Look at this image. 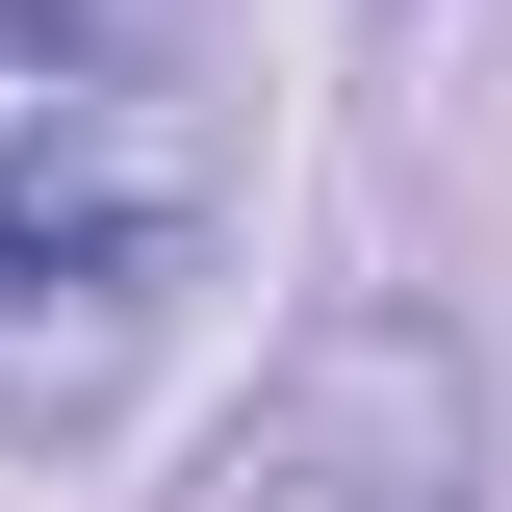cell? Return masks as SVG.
Masks as SVG:
<instances>
[{"mask_svg":"<svg viewBox=\"0 0 512 512\" xmlns=\"http://www.w3.org/2000/svg\"><path fill=\"white\" fill-rule=\"evenodd\" d=\"M205 512H461V359L410 308L308 333V359L256 384V436L205 461Z\"/></svg>","mask_w":512,"mask_h":512,"instance_id":"2","label":"cell"},{"mask_svg":"<svg viewBox=\"0 0 512 512\" xmlns=\"http://www.w3.org/2000/svg\"><path fill=\"white\" fill-rule=\"evenodd\" d=\"M231 205L205 0H0V436H103Z\"/></svg>","mask_w":512,"mask_h":512,"instance_id":"1","label":"cell"}]
</instances>
